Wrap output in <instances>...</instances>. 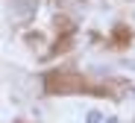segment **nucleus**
<instances>
[{
    "label": "nucleus",
    "mask_w": 135,
    "mask_h": 123,
    "mask_svg": "<svg viewBox=\"0 0 135 123\" xmlns=\"http://www.w3.org/2000/svg\"><path fill=\"white\" fill-rule=\"evenodd\" d=\"M97 120H100V114H97V111H91V114H88V123H97Z\"/></svg>",
    "instance_id": "nucleus-2"
},
{
    "label": "nucleus",
    "mask_w": 135,
    "mask_h": 123,
    "mask_svg": "<svg viewBox=\"0 0 135 123\" xmlns=\"http://www.w3.org/2000/svg\"><path fill=\"white\" fill-rule=\"evenodd\" d=\"M32 9H35L32 0H18V12H21V15H30Z\"/></svg>",
    "instance_id": "nucleus-1"
}]
</instances>
